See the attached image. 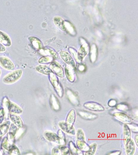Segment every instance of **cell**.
I'll return each instance as SVG.
<instances>
[{"label":"cell","mask_w":138,"mask_h":155,"mask_svg":"<svg viewBox=\"0 0 138 155\" xmlns=\"http://www.w3.org/2000/svg\"><path fill=\"white\" fill-rule=\"evenodd\" d=\"M6 51V48L5 46L0 43V53L4 52Z\"/></svg>","instance_id":"836d02e7"},{"label":"cell","mask_w":138,"mask_h":155,"mask_svg":"<svg viewBox=\"0 0 138 155\" xmlns=\"http://www.w3.org/2000/svg\"><path fill=\"white\" fill-rule=\"evenodd\" d=\"M123 139L124 144L125 145L131 139V133L129 125L124 124V126Z\"/></svg>","instance_id":"7c38bea8"},{"label":"cell","mask_w":138,"mask_h":155,"mask_svg":"<svg viewBox=\"0 0 138 155\" xmlns=\"http://www.w3.org/2000/svg\"><path fill=\"white\" fill-rule=\"evenodd\" d=\"M45 135V137L48 140L56 143L58 145L64 146L66 144V141L60 138L58 135H56L55 133L48 132L46 133Z\"/></svg>","instance_id":"277c9868"},{"label":"cell","mask_w":138,"mask_h":155,"mask_svg":"<svg viewBox=\"0 0 138 155\" xmlns=\"http://www.w3.org/2000/svg\"><path fill=\"white\" fill-rule=\"evenodd\" d=\"M54 22L55 24L57 26L58 28H60L61 30L65 31V28L64 25V21L63 19L61 18H58V17H56L54 18Z\"/></svg>","instance_id":"44dd1931"},{"label":"cell","mask_w":138,"mask_h":155,"mask_svg":"<svg viewBox=\"0 0 138 155\" xmlns=\"http://www.w3.org/2000/svg\"><path fill=\"white\" fill-rule=\"evenodd\" d=\"M114 116L119 121L126 124L132 123V119L125 114L121 112H116L114 114Z\"/></svg>","instance_id":"30bf717a"},{"label":"cell","mask_w":138,"mask_h":155,"mask_svg":"<svg viewBox=\"0 0 138 155\" xmlns=\"http://www.w3.org/2000/svg\"><path fill=\"white\" fill-rule=\"evenodd\" d=\"M0 64L3 68L6 70H13L15 68L14 64L11 61L6 57H0Z\"/></svg>","instance_id":"52a82bcc"},{"label":"cell","mask_w":138,"mask_h":155,"mask_svg":"<svg viewBox=\"0 0 138 155\" xmlns=\"http://www.w3.org/2000/svg\"><path fill=\"white\" fill-rule=\"evenodd\" d=\"M116 104H117V102H116V101L115 100H110L109 101L108 106L111 107H114V106H116Z\"/></svg>","instance_id":"4dcf8cb0"},{"label":"cell","mask_w":138,"mask_h":155,"mask_svg":"<svg viewBox=\"0 0 138 155\" xmlns=\"http://www.w3.org/2000/svg\"><path fill=\"white\" fill-rule=\"evenodd\" d=\"M53 154L54 155H60L61 154V151L60 149L58 148H54L53 151Z\"/></svg>","instance_id":"1f68e13d"},{"label":"cell","mask_w":138,"mask_h":155,"mask_svg":"<svg viewBox=\"0 0 138 155\" xmlns=\"http://www.w3.org/2000/svg\"><path fill=\"white\" fill-rule=\"evenodd\" d=\"M61 153L63 155L70 154V151L69 147L63 146L60 147V149Z\"/></svg>","instance_id":"4316f807"},{"label":"cell","mask_w":138,"mask_h":155,"mask_svg":"<svg viewBox=\"0 0 138 155\" xmlns=\"http://www.w3.org/2000/svg\"><path fill=\"white\" fill-rule=\"evenodd\" d=\"M52 61L50 57H41L39 60V62L41 64L47 63Z\"/></svg>","instance_id":"f1b7e54d"},{"label":"cell","mask_w":138,"mask_h":155,"mask_svg":"<svg viewBox=\"0 0 138 155\" xmlns=\"http://www.w3.org/2000/svg\"><path fill=\"white\" fill-rule=\"evenodd\" d=\"M0 43L6 46H10L12 43L9 37L4 32L0 31Z\"/></svg>","instance_id":"9a60e30c"},{"label":"cell","mask_w":138,"mask_h":155,"mask_svg":"<svg viewBox=\"0 0 138 155\" xmlns=\"http://www.w3.org/2000/svg\"><path fill=\"white\" fill-rule=\"evenodd\" d=\"M126 151L128 155H132L134 153L135 151V146L134 143L132 139L125 144Z\"/></svg>","instance_id":"5bb4252c"},{"label":"cell","mask_w":138,"mask_h":155,"mask_svg":"<svg viewBox=\"0 0 138 155\" xmlns=\"http://www.w3.org/2000/svg\"><path fill=\"white\" fill-rule=\"evenodd\" d=\"M61 57L65 62L70 65L72 67H75V63L73 59L68 53L65 51H61L60 53Z\"/></svg>","instance_id":"8fae6325"},{"label":"cell","mask_w":138,"mask_h":155,"mask_svg":"<svg viewBox=\"0 0 138 155\" xmlns=\"http://www.w3.org/2000/svg\"><path fill=\"white\" fill-rule=\"evenodd\" d=\"M10 118L13 122L19 128H22L23 126L22 121L21 120L20 118L18 116L14 115H10Z\"/></svg>","instance_id":"ffe728a7"},{"label":"cell","mask_w":138,"mask_h":155,"mask_svg":"<svg viewBox=\"0 0 138 155\" xmlns=\"http://www.w3.org/2000/svg\"><path fill=\"white\" fill-rule=\"evenodd\" d=\"M66 95L67 98L70 102L75 106H78L79 105V99L75 94L69 89H66Z\"/></svg>","instance_id":"ba28073f"},{"label":"cell","mask_w":138,"mask_h":155,"mask_svg":"<svg viewBox=\"0 0 138 155\" xmlns=\"http://www.w3.org/2000/svg\"><path fill=\"white\" fill-rule=\"evenodd\" d=\"M29 39L34 49L39 50L42 48L43 44L38 39L35 37L30 36L29 38Z\"/></svg>","instance_id":"4fadbf2b"},{"label":"cell","mask_w":138,"mask_h":155,"mask_svg":"<svg viewBox=\"0 0 138 155\" xmlns=\"http://www.w3.org/2000/svg\"><path fill=\"white\" fill-rule=\"evenodd\" d=\"M36 69L38 72L42 74L46 75H49L52 72L51 68L46 66L40 65V66L37 67Z\"/></svg>","instance_id":"ac0fdd59"},{"label":"cell","mask_w":138,"mask_h":155,"mask_svg":"<svg viewBox=\"0 0 138 155\" xmlns=\"http://www.w3.org/2000/svg\"><path fill=\"white\" fill-rule=\"evenodd\" d=\"M77 138L79 140L85 141V137L83 131L81 129H79L77 133Z\"/></svg>","instance_id":"484cf974"},{"label":"cell","mask_w":138,"mask_h":155,"mask_svg":"<svg viewBox=\"0 0 138 155\" xmlns=\"http://www.w3.org/2000/svg\"><path fill=\"white\" fill-rule=\"evenodd\" d=\"M76 119V114L74 109H71L68 112L66 118V122L70 124V125L73 126L75 123Z\"/></svg>","instance_id":"2e32d148"},{"label":"cell","mask_w":138,"mask_h":155,"mask_svg":"<svg viewBox=\"0 0 138 155\" xmlns=\"http://www.w3.org/2000/svg\"><path fill=\"white\" fill-rule=\"evenodd\" d=\"M22 72V70H16L5 76L3 79V81L7 84L14 83L20 79Z\"/></svg>","instance_id":"7a4b0ae2"},{"label":"cell","mask_w":138,"mask_h":155,"mask_svg":"<svg viewBox=\"0 0 138 155\" xmlns=\"http://www.w3.org/2000/svg\"><path fill=\"white\" fill-rule=\"evenodd\" d=\"M65 72H66V76L68 81L70 82H73L75 80V77L73 72L68 68H66L65 69Z\"/></svg>","instance_id":"7402d4cb"},{"label":"cell","mask_w":138,"mask_h":155,"mask_svg":"<svg viewBox=\"0 0 138 155\" xmlns=\"http://www.w3.org/2000/svg\"><path fill=\"white\" fill-rule=\"evenodd\" d=\"M52 105L54 109L58 111L60 109V104L58 100L54 96L52 97Z\"/></svg>","instance_id":"d4e9b609"},{"label":"cell","mask_w":138,"mask_h":155,"mask_svg":"<svg viewBox=\"0 0 138 155\" xmlns=\"http://www.w3.org/2000/svg\"><path fill=\"white\" fill-rule=\"evenodd\" d=\"M58 136L61 139L65 141H65V134H64L63 132L61 130H59L58 131Z\"/></svg>","instance_id":"f546056e"},{"label":"cell","mask_w":138,"mask_h":155,"mask_svg":"<svg viewBox=\"0 0 138 155\" xmlns=\"http://www.w3.org/2000/svg\"><path fill=\"white\" fill-rule=\"evenodd\" d=\"M50 80L56 93L60 97H62L64 95V90L61 84L60 83L57 77L55 76L52 72L50 73Z\"/></svg>","instance_id":"6da1fadb"},{"label":"cell","mask_w":138,"mask_h":155,"mask_svg":"<svg viewBox=\"0 0 138 155\" xmlns=\"http://www.w3.org/2000/svg\"><path fill=\"white\" fill-rule=\"evenodd\" d=\"M138 135H136L135 137H134V139H135V141L136 144L137 146H138Z\"/></svg>","instance_id":"e575fe53"},{"label":"cell","mask_w":138,"mask_h":155,"mask_svg":"<svg viewBox=\"0 0 138 155\" xmlns=\"http://www.w3.org/2000/svg\"><path fill=\"white\" fill-rule=\"evenodd\" d=\"M69 149L70 150V154L72 155L82 154L81 151L78 149L77 146L72 141H70L69 143Z\"/></svg>","instance_id":"d6986e66"},{"label":"cell","mask_w":138,"mask_h":155,"mask_svg":"<svg viewBox=\"0 0 138 155\" xmlns=\"http://www.w3.org/2000/svg\"><path fill=\"white\" fill-rule=\"evenodd\" d=\"M76 146L79 150L83 152H86L89 150L90 146L85 141L79 140L76 141Z\"/></svg>","instance_id":"e0dca14e"},{"label":"cell","mask_w":138,"mask_h":155,"mask_svg":"<svg viewBox=\"0 0 138 155\" xmlns=\"http://www.w3.org/2000/svg\"><path fill=\"white\" fill-rule=\"evenodd\" d=\"M51 68L54 71L55 74L60 77L63 78L64 77V72L63 68L61 66L56 62H53L50 64Z\"/></svg>","instance_id":"9c48e42d"},{"label":"cell","mask_w":138,"mask_h":155,"mask_svg":"<svg viewBox=\"0 0 138 155\" xmlns=\"http://www.w3.org/2000/svg\"><path fill=\"white\" fill-rule=\"evenodd\" d=\"M1 70H0V76H1Z\"/></svg>","instance_id":"d590c367"},{"label":"cell","mask_w":138,"mask_h":155,"mask_svg":"<svg viewBox=\"0 0 138 155\" xmlns=\"http://www.w3.org/2000/svg\"><path fill=\"white\" fill-rule=\"evenodd\" d=\"M121 152L120 151H111L109 153L107 154L108 155H120Z\"/></svg>","instance_id":"d6a6232c"},{"label":"cell","mask_w":138,"mask_h":155,"mask_svg":"<svg viewBox=\"0 0 138 155\" xmlns=\"http://www.w3.org/2000/svg\"><path fill=\"white\" fill-rule=\"evenodd\" d=\"M116 108L118 110L122 111H126L129 109L128 106L126 105L123 104H120L117 105Z\"/></svg>","instance_id":"83f0119b"},{"label":"cell","mask_w":138,"mask_h":155,"mask_svg":"<svg viewBox=\"0 0 138 155\" xmlns=\"http://www.w3.org/2000/svg\"><path fill=\"white\" fill-rule=\"evenodd\" d=\"M97 148V144H92L89 147V150L86 152V155H93L94 154Z\"/></svg>","instance_id":"cb8c5ba5"},{"label":"cell","mask_w":138,"mask_h":155,"mask_svg":"<svg viewBox=\"0 0 138 155\" xmlns=\"http://www.w3.org/2000/svg\"><path fill=\"white\" fill-rule=\"evenodd\" d=\"M83 106L86 109H89L91 111H102L105 110V108L102 105L95 102H87L85 103Z\"/></svg>","instance_id":"3957f363"},{"label":"cell","mask_w":138,"mask_h":155,"mask_svg":"<svg viewBox=\"0 0 138 155\" xmlns=\"http://www.w3.org/2000/svg\"><path fill=\"white\" fill-rule=\"evenodd\" d=\"M78 114L82 119L86 120H94L98 117L97 114L84 110H78Z\"/></svg>","instance_id":"5b68a950"},{"label":"cell","mask_w":138,"mask_h":155,"mask_svg":"<svg viewBox=\"0 0 138 155\" xmlns=\"http://www.w3.org/2000/svg\"><path fill=\"white\" fill-rule=\"evenodd\" d=\"M59 126L60 129L65 133L73 135H75V131L73 125L68 124L66 122H59Z\"/></svg>","instance_id":"8992f818"},{"label":"cell","mask_w":138,"mask_h":155,"mask_svg":"<svg viewBox=\"0 0 138 155\" xmlns=\"http://www.w3.org/2000/svg\"><path fill=\"white\" fill-rule=\"evenodd\" d=\"M9 109L11 112L14 113L15 114H18L21 113L22 111L20 108L14 104H11L9 107Z\"/></svg>","instance_id":"603a6c76"}]
</instances>
